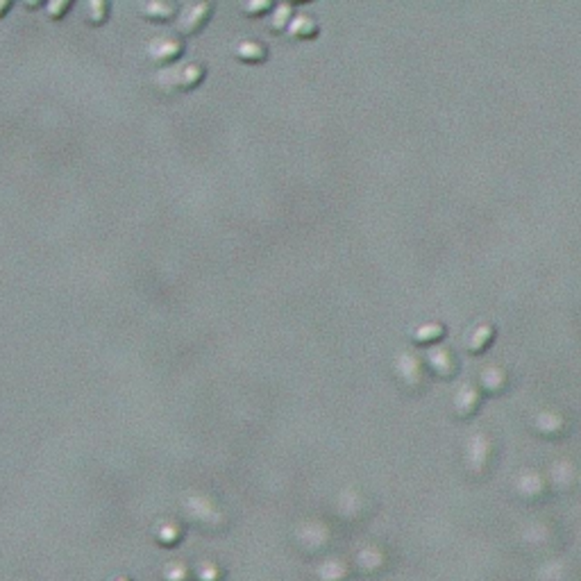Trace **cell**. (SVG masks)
<instances>
[{
    "instance_id": "1",
    "label": "cell",
    "mask_w": 581,
    "mask_h": 581,
    "mask_svg": "<svg viewBox=\"0 0 581 581\" xmlns=\"http://www.w3.org/2000/svg\"><path fill=\"white\" fill-rule=\"evenodd\" d=\"M182 522L207 536H218L230 527V514L214 495L189 493L182 498Z\"/></svg>"
},
{
    "instance_id": "2",
    "label": "cell",
    "mask_w": 581,
    "mask_h": 581,
    "mask_svg": "<svg viewBox=\"0 0 581 581\" xmlns=\"http://www.w3.org/2000/svg\"><path fill=\"white\" fill-rule=\"evenodd\" d=\"M499 461V445L493 434L477 432L468 434L461 443V468L470 479H486Z\"/></svg>"
},
{
    "instance_id": "3",
    "label": "cell",
    "mask_w": 581,
    "mask_h": 581,
    "mask_svg": "<svg viewBox=\"0 0 581 581\" xmlns=\"http://www.w3.org/2000/svg\"><path fill=\"white\" fill-rule=\"evenodd\" d=\"M207 77V64L200 59H185L173 67L157 68L153 75V87L166 96H176V93L193 91L200 87Z\"/></svg>"
},
{
    "instance_id": "4",
    "label": "cell",
    "mask_w": 581,
    "mask_h": 581,
    "mask_svg": "<svg viewBox=\"0 0 581 581\" xmlns=\"http://www.w3.org/2000/svg\"><path fill=\"white\" fill-rule=\"evenodd\" d=\"M391 375L402 391L412 393V396L425 391L432 380L425 357L409 348H402L391 357Z\"/></svg>"
},
{
    "instance_id": "5",
    "label": "cell",
    "mask_w": 581,
    "mask_h": 581,
    "mask_svg": "<svg viewBox=\"0 0 581 581\" xmlns=\"http://www.w3.org/2000/svg\"><path fill=\"white\" fill-rule=\"evenodd\" d=\"M373 514H375L373 498L357 486H345V489L336 491L332 498V515L336 522L345 527L361 525Z\"/></svg>"
},
{
    "instance_id": "6",
    "label": "cell",
    "mask_w": 581,
    "mask_h": 581,
    "mask_svg": "<svg viewBox=\"0 0 581 581\" xmlns=\"http://www.w3.org/2000/svg\"><path fill=\"white\" fill-rule=\"evenodd\" d=\"M334 543V530L323 520L309 518L294 527V546L307 559H318Z\"/></svg>"
},
{
    "instance_id": "7",
    "label": "cell",
    "mask_w": 581,
    "mask_h": 581,
    "mask_svg": "<svg viewBox=\"0 0 581 581\" xmlns=\"http://www.w3.org/2000/svg\"><path fill=\"white\" fill-rule=\"evenodd\" d=\"M350 563L355 577H359V579H381L386 572L391 570L393 559L391 552L380 543H364L355 550Z\"/></svg>"
},
{
    "instance_id": "8",
    "label": "cell",
    "mask_w": 581,
    "mask_h": 581,
    "mask_svg": "<svg viewBox=\"0 0 581 581\" xmlns=\"http://www.w3.org/2000/svg\"><path fill=\"white\" fill-rule=\"evenodd\" d=\"M530 429L543 441H559L566 438L572 429V418L559 406H538L530 413Z\"/></svg>"
},
{
    "instance_id": "9",
    "label": "cell",
    "mask_w": 581,
    "mask_h": 581,
    "mask_svg": "<svg viewBox=\"0 0 581 581\" xmlns=\"http://www.w3.org/2000/svg\"><path fill=\"white\" fill-rule=\"evenodd\" d=\"M511 491L525 505H540V502H546L550 498L546 473H540L538 468H531V466L515 470L514 477H511Z\"/></svg>"
},
{
    "instance_id": "10",
    "label": "cell",
    "mask_w": 581,
    "mask_h": 581,
    "mask_svg": "<svg viewBox=\"0 0 581 581\" xmlns=\"http://www.w3.org/2000/svg\"><path fill=\"white\" fill-rule=\"evenodd\" d=\"M186 46L185 39L176 32H164V35H154L153 39H148L145 43V57L148 62L154 64L157 68H166L177 64L182 55H185Z\"/></svg>"
},
{
    "instance_id": "11",
    "label": "cell",
    "mask_w": 581,
    "mask_h": 581,
    "mask_svg": "<svg viewBox=\"0 0 581 581\" xmlns=\"http://www.w3.org/2000/svg\"><path fill=\"white\" fill-rule=\"evenodd\" d=\"M550 493L572 495L581 489V466L575 459H556L546 473Z\"/></svg>"
},
{
    "instance_id": "12",
    "label": "cell",
    "mask_w": 581,
    "mask_h": 581,
    "mask_svg": "<svg viewBox=\"0 0 581 581\" xmlns=\"http://www.w3.org/2000/svg\"><path fill=\"white\" fill-rule=\"evenodd\" d=\"M211 14H214V3H207V0H198V3H186L177 10L176 16V35H180L182 39L185 36H193L211 21Z\"/></svg>"
},
{
    "instance_id": "13",
    "label": "cell",
    "mask_w": 581,
    "mask_h": 581,
    "mask_svg": "<svg viewBox=\"0 0 581 581\" xmlns=\"http://www.w3.org/2000/svg\"><path fill=\"white\" fill-rule=\"evenodd\" d=\"M483 393L475 380H466L457 386L450 397V412L459 420H468L482 409Z\"/></svg>"
},
{
    "instance_id": "14",
    "label": "cell",
    "mask_w": 581,
    "mask_h": 581,
    "mask_svg": "<svg viewBox=\"0 0 581 581\" xmlns=\"http://www.w3.org/2000/svg\"><path fill=\"white\" fill-rule=\"evenodd\" d=\"M422 357H425V364H428L429 375L432 377H438V380H452V377L459 375L461 364H459L457 350L450 348V345L445 343L432 345V348H428V352H425Z\"/></svg>"
},
{
    "instance_id": "15",
    "label": "cell",
    "mask_w": 581,
    "mask_h": 581,
    "mask_svg": "<svg viewBox=\"0 0 581 581\" xmlns=\"http://www.w3.org/2000/svg\"><path fill=\"white\" fill-rule=\"evenodd\" d=\"M495 339H498V327H495L493 320L479 318L466 327V332L461 334V345L468 355L477 357L489 350Z\"/></svg>"
},
{
    "instance_id": "16",
    "label": "cell",
    "mask_w": 581,
    "mask_h": 581,
    "mask_svg": "<svg viewBox=\"0 0 581 581\" xmlns=\"http://www.w3.org/2000/svg\"><path fill=\"white\" fill-rule=\"evenodd\" d=\"M186 536V525L180 518H173V515H166V518H160L153 525V531H150V538L157 547L161 550H176V547L182 546V540Z\"/></svg>"
},
{
    "instance_id": "17",
    "label": "cell",
    "mask_w": 581,
    "mask_h": 581,
    "mask_svg": "<svg viewBox=\"0 0 581 581\" xmlns=\"http://www.w3.org/2000/svg\"><path fill=\"white\" fill-rule=\"evenodd\" d=\"M309 579L311 581H352L355 579V570L352 563L343 556H327L314 563V568L309 570Z\"/></svg>"
},
{
    "instance_id": "18",
    "label": "cell",
    "mask_w": 581,
    "mask_h": 581,
    "mask_svg": "<svg viewBox=\"0 0 581 581\" xmlns=\"http://www.w3.org/2000/svg\"><path fill=\"white\" fill-rule=\"evenodd\" d=\"M475 381H477L483 396H498V393H505L511 386V371L505 364H498V361L483 364Z\"/></svg>"
},
{
    "instance_id": "19",
    "label": "cell",
    "mask_w": 581,
    "mask_h": 581,
    "mask_svg": "<svg viewBox=\"0 0 581 581\" xmlns=\"http://www.w3.org/2000/svg\"><path fill=\"white\" fill-rule=\"evenodd\" d=\"M448 334V325L441 318H422L409 327V341L418 348H432V345L443 343Z\"/></svg>"
},
{
    "instance_id": "20",
    "label": "cell",
    "mask_w": 581,
    "mask_h": 581,
    "mask_svg": "<svg viewBox=\"0 0 581 581\" xmlns=\"http://www.w3.org/2000/svg\"><path fill=\"white\" fill-rule=\"evenodd\" d=\"M232 52L243 64H262L268 57V43L259 36H239L237 42L232 43Z\"/></svg>"
},
{
    "instance_id": "21",
    "label": "cell",
    "mask_w": 581,
    "mask_h": 581,
    "mask_svg": "<svg viewBox=\"0 0 581 581\" xmlns=\"http://www.w3.org/2000/svg\"><path fill=\"white\" fill-rule=\"evenodd\" d=\"M556 534H559V525L552 520H531L530 525L522 530V540L527 546L536 547H550L554 543Z\"/></svg>"
},
{
    "instance_id": "22",
    "label": "cell",
    "mask_w": 581,
    "mask_h": 581,
    "mask_svg": "<svg viewBox=\"0 0 581 581\" xmlns=\"http://www.w3.org/2000/svg\"><path fill=\"white\" fill-rule=\"evenodd\" d=\"M177 10H180V5L170 3V0H145V3H139L141 16L153 23L176 21Z\"/></svg>"
},
{
    "instance_id": "23",
    "label": "cell",
    "mask_w": 581,
    "mask_h": 581,
    "mask_svg": "<svg viewBox=\"0 0 581 581\" xmlns=\"http://www.w3.org/2000/svg\"><path fill=\"white\" fill-rule=\"evenodd\" d=\"M320 23L314 14H309V12H295L291 23H288L287 32L295 39H311V36L318 35Z\"/></svg>"
},
{
    "instance_id": "24",
    "label": "cell",
    "mask_w": 581,
    "mask_h": 581,
    "mask_svg": "<svg viewBox=\"0 0 581 581\" xmlns=\"http://www.w3.org/2000/svg\"><path fill=\"white\" fill-rule=\"evenodd\" d=\"M109 14H112V5L105 3V0H87L82 7H80V16L87 26L100 27L109 21Z\"/></svg>"
},
{
    "instance_id": "25",
    "label": "cell",
    "mask_w": 581,
    "mask_h": 581,
    "mask_svg": "<svg viewBox=\"0 0 581 581\" xmlns=\"http://www.w3.org/2000/svg\"><path fill=\"white\" fill-rule=\"evenodd\" d=\"M191 579L193 581H225L227 568L218 563L216 559H200L196 566L191 568Z\"/></svg>"
},
{
    "instance_id": "26",
    "label": "cell",
    "mask_w": 581,
    "mask_h": 581,
    "mask_svg": "<svg viewBox=\"0 0 581 581\" xmlns=\"http://www.w3.org/2000/svg\"><path fill=\"white\" fill-rule=\"evenodd\" d=\"M295 14V7L291 5V3H275L273 10L268 12L266 14V23L268 27L273 32H287L288 23H291V19H294Z\"/></svg>"
},
{
    "instance_id": "27",
    "label": "cell",
    "mask_w": 581,
    "mask_h": 581,
    "mask_svg": "<svg viewBox=\"0 0 581 581\" xmlns=\"http://www.w3.org/2000/svg\"><path fill=\"white\" fill-rule=\"evenodd\" d=\"M160 581H193L191 579V566L182 559H173L160 568Z\"/></svg>"
},
{
    "instance_id": "28",
    "label": "cell",
    "mask_w": 581,
    "mask_h": 581,
    "mask_svg": "<svg viewBox=\"0 0 581 581\" xmlns=\"http://www.w3.org/2000/svg\"><path fill=\"white\" fill-rule=\"evenodd\" d=\"M68 10H73L71 0H48V3H43V12H46L51 21H62Z\"/></svg>"
},
{
    "instance_id": "29",
    "label": "cell",
    "mask_w": 581,
    "mask_h": 581,
    "mask_svg": "<svg viewBox=\"0 0 581 581\" xmlns=\"http://www.w3.org/2000/svg\"><path fill=\"white\" fill-rule=\"evenodd\" d=\"M273 5L275 3H271V0H246V3L239 5V10H241L243 14L257 19V16H266L268 12L273 10Z\"/></svg>"
},
{
    "instance_id": "30",
    "label": "cell",
    "mask_w": 581,
    "mask_h": 581,
    "mask_svg": "<svg viewBox=\"0 0 581 581\" xmlns=\"http://www.w3.org/2000/svg\"><path fill=\"white\" fill-rule=\"evenodd\" d=\"M107 581H134V579L130 575H125V572H116V575L109 577Z\"/></svg>"
},
{
    "instance_id": "31",
    "label": "cell",
    "mask_w": 581,
    "mask_h": 581,
    "mask_svg": "<svg viewBox=\"0 0 581 581\" xmlns=\"http://www.w3.org/2000/svg\"><path fill=\"white\" fill-rule=\"evenodd\" d=\"M10 10H12V0H3V3H0V19H3Z\"/></svg>"
},
{
    "instance_id": "32",
    "label": "cell",
    "mask_w": 581,
    "mask_h": 581,
    "mask_svg": "<svg viewBox=\"0 0 581 581\" xmlns=\"http://www.w3.org/2000/svg\"><path fill=\"white\" fill-rule=\"evenodd\" d=\"M23 7H26V10H39L42 3H23Z\"/></svg>"
},
{
    "instance_id": "33",
    "label": "cell",
    "mask_w": 581,
    "mask_h": 581,
    "mask_svg": "<svg viewBox=\"0 0 581 581\" xmlns=\"http://www.w3.org/2000/svg\"><path fill=\"white\" fill-rule=\"evenodd\" d=\"M266 581H273V579H266Z\"/></svg>"
}]
</instances>
